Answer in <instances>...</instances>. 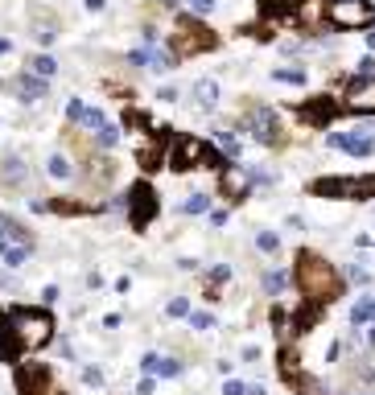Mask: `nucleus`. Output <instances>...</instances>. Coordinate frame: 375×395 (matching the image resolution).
Segmentation results:
<instances>
[{
  "mask_svg": "<svg viewBox=\"0 0 375 395\" xmlns=\"http://www.w3.org/2000/svg\"><path fill=\"white\" fill-rule=\"evenodd\" d=\"M297 289H301L314 305H330V301L339 297L343 280H339V272H334L322 256L301 251V256H297Z\"/></svg>",
  "mask_w": 375,
  "mask_h": 395,
  "instance_id": "obj_1",
  "label": "nucleus"
},
{
  "mask_svg": "<svg viewBox=\"0 0 375 395\" xmlns=\"http://www.w3.org/2000/svg\"><path fill=\"white\" fill-rule=\"evenodd\" d=\"M8 330H12V346H17V350H37V346L50 342L54 321H50L45 309H12Z\"/></svg>",
  "mask_w": 375,
  "mask_h": 395,
  "instance_id": "obj_2",
  "label": "nucleus"
},
{
  "mask_svg": "<svg viewBox=\"0 0 375 395\" xmlns=\"http://www.w3.org/2000/svg\"><path fill=\"white\" fill-rule=\"evenodd\" d=\"M215 45V33H206L194 16H178V29L169 37V54L173 58H190V54H202Z\"/></svg>",
  "mask_w": 375,
  "mask_h": 395,
  "instance_id": "obj_3",
  "label": "nucleus"
},
{
  "mask_svg": "<svg viewBox=\"0 0 375 395\" xmlns=\"http://www.w3.org/2000/svg\"><path fill=\"white\" fill-rule=\"evenodd\" d=\"M326 21L334 29H367L375 21V8L367 0H330L326 4Z\"/></svg>",
  "mask_w": 375,
  "mask_h": 395,
  "instance_id": "obj_4",
  "label": "nucleus"
},
{
  "mask_svg": "<svg viewBox=\"0 0 375 395\" xmlns=\"http://www.w3.org/2000/svg\"><path fill=\"white\" fill-rule=\"evenodd\" d=\"M318 198H375V177H322L314 181Z\"/></svg>",
  "mask_w": 375,
  "mask_h": 395,
  "instance_id": "obj_5",
  "label": "nucleus"
},
{
  "mask_svg": "<svg viewBox=\"0 0 375 395\" xmlns=\"http://www.w3.org/2000/svg\"><path fill=\"white\" fill-rule=\"evenodd\" d=\"M206 157H211V148H206L202 140L178 136V140L169 144V153H165V165L178 169V173H186V169H194V165H206Z\"/></svg>",
  "mask_w": 375,
  "mask_h": 395,
  "instance_id": "obj_6",
  "label": "nucleus"
},
{
  "mask_svg": "<svg viewBox=\"0 0 375 395\" xmlns=\"http://www.w3.org/2000/svg\"><path fill=\"white\" fill-rule=\"evenodd\" d=\"M153 214H157V194H153V185H149V181L132 185V190H128V223H132L136 231H144V227L153 223Z\"/></svg>",
  "mask_w": 375,
  "mask_h": 395,
  "instance_id": "obj_7",
  "label": "nucleus"
},
{
  "mask_svg": "<svg viewBox=\"0 0 375 395\" xmlns=\"http://www.w3.org/2000/svg\"><path fill=\"white\" fill-rule=\"evenodd\" d=\"M244 124L252 128V136L260 144H277L281 140V124H277V111L272 107H248L244 111Z\"/></svg>",
  "mask_w": 375,
  "mask_h": 395,
  "instance_id": "obj_8",
  "label": "nucleus"
},
{
  "mask_svg": "<svg viewBox=\"0 0 375 395\" xmlns=\"http://www.w3.org/2000/svg\"><path fill=\"white\" fill-rule=\"evenodd\" d=\"M330 144L343 148V153H351V157H372L375 153V128L363 124V128H355V132H330Z\"/></svg>",
  "mask_w": 375,
  "mask_h": 395,
  "instance_id": "obj_9",
  "label": "nucleus"
},
{
  "mask_svg": "<svg viewBox=\"0 0 375 395\" xmlns=\"http://www.w3.org/2000/svg\"><path fill=\"white\" fill-rule=\"evenodd\" d=\"M128 62H132V66H140V70H153V74L173 70V54H169V49H157V45H140V49H132V54H128Z\"/></svg>",
  "mask_w": 375,
  "mask_h": 395,
  "instance_id": "obj_10",
  "label": "nucleus"
},
{
  "mask_svg": "<svg viewBox=\"0 0 375 395\" xmlns=\"http://www.w3.org/2000/svg\"><path fill=\"white\" fill-rule=\"evenodd\" d=\"M17 387H21V395H45L50 392V371H45V363L21 367V371H17Z\"/></svg>",
  "mask_w": 375,
  "mask_h": 395,
  "instance_id": "obj_11",
  "label": "nucleus"
},
{
  "mask_svg": "<svg viewBox=\"0 0 375 395\" xmlns=\"http://www.w3.org/2000/svg\"><path fill=\"white\" fill-rule=\"evenodd\" d=\"M12 91H17L25 103H37V99H45V78H37L33 70H29V74H17V78H12Z\"/></svg>",
  "mask_w": 375,
  "mask_h": 395,
  "instance_id": "obj_12",
  "label": "nucleus"
},
{
  "mask_svg": "<svg viewBox=\"0 0 375 395\" xmlns=\"http://www.w3.org/2000/svg\"><path fill=\"white\" fill-rule=\"evenodd\" d=\"M8 247H33V239H29V231L21 223L0 218V251H8Z\"/></svg>",
  "mask_w": 375,
  "mask_h": 395,
  "instance_id": "obj_13",
  "label": "nucleus"
},
{
  "mask_svg": "<svg viewBox=\"0 0 375 395\" xmlns=\"http://www.w3.org/2000/svg\"><path fill=\"white\" fill-rule=\"evenodd\" d=\"M66 111H70V120H74V124H78V128H91V132H99V128H103V124H107V120H103V111H99V107H83V103H78V99H74V103H70V107H66Z\"/></svg>",
  "mask_w": 375,
  "mask_h": 395,
  "instance_id": "obj_14",
  "label": "nucleus"
},
{
  "mask_svg": "<svg viewBox=\"0 0 375 395\" xmlns=\"http://www.w3.org/2000/svg\"><path fill=\"white\" fill-rule=\"evenodd\" d=\"M194 103H198L202 111H211V107L219 103V82H215V78H198V82H194Z\"/></svg>",
  "mask_w": 375,
  "mask_h": 395,
  "instance_id": "obj_15",
  "label": "nucleus"
},
{
  "mask_svg": "<svg viewBox=\"0 0 375 395\" xmlns=\"http://www.w3.org/2000/svg\"><path fill=\"white\" fill-rule=\"evenodd\" d=\"M140 367H144L149 375H161V379H173V375L182 371V367H178L173 359H165V354H144V363H140Z\"/></svg>",
  "mask_w": 375,
  "mask_h": 395,
  "instance_id": "obj_16",
  "label": "nucleus"
},
{
  "mask_svg": "<svg viewBox=\"0 0 375 395\" xmlns=\"http://www.w3.org/2000/svg\"><path fill=\"white\" fill-rule=\"evenodd\" d=\"M219 190H223L227 198H244V194H248V177H244V169H227L223 181H219Z\"/></svg>",
  "mask_w": 375,
  "mask_h": 395,
  "instance_id": "obj_17",
  "label": "nucleus"
},
{
  "mask_svg": "<svg viewBox=\"0 0 375 395\" xmlns=\"http://www.w3.org/2000/svg\"><path fill=\"white\" fill-rule=\"evenodd\" d=\"M322 16H326V4H322V0H297V21H301V25L314 29Z\"/></svg>",
  "mask_w": 375,
  "mask_h": 395,
  "instance_id": "obj_18",
  "label": "nucleus"
},
{
  "mask_svg": "<svg viewBox=\"0 0 375 395\" xmlns=\"http://www.w3.org/2000/svg\"><path fill=\"white\" fill-rule=\"evenodd\" d=\"M301 115H306L310 124H326V120L334 115V103H330V99H318V103H310V107H301Z\"/></svg>",
  "mask_w": 375,
  "mask_h": 395,
  "instance_id": "obj_19",
  "label": "nucleus"
},
{
  "mask_svg": "<svg viewBox=\"0 0 375 395\" xmlns=\"http://www.w3.org/2000/svg\"><path fill=\"white\" fill-rule=\"evenodd\" d=\"M29 70H33L37 78H54V74H58V62H54L50 54H37V58H29Z\"/></svg>",
  "mask_w": 375,
  "mask_h": 395,
  "instance_id": "obj_20",
  "label": "nucleus"
},
{
  "mask_svg": "<svg viewBox=\"0 0 375 395\" xmlns=\"http://www.w3.org/2000/svg\"><path fill=\"white\" fill-rule=\"evenodd\" d=\"M351 321H355V326H375V301L372 297H363V301L351 309Z\"/></svg>",
  "mask_w": 375,
  "mask_h": 395,
  "instance_id": "obj_21",
  "label": "nucleus"
},
{
  "mask_svg": "<svg viewBox=\"0 0 375 395\" xmlns=\"http://www.w3.org/2000/svg\"><path fill=\"white\" fill-rule=\"evenodd\" d=\"M45 169H50V177H58V181H66V177H70V173H74V165H70V161H66V157H62V153H54V157H50V165H45Z\"/></svg>",
  "mask_w": 375,
  "mask_h": 395,
  "instance_id": "obj_22",
  "label": "nucleus"
},
{
  "mask_svg": "<svg viewBox=\"0 0 375 395\" xmlns=\"http://www.w3.org/2000/svg\"><path fill=\"white\" fill-rule=\"evenodd\" d=\"M0 177H4L8 185H21V181H25V165H21V161L12 157V161H4V169H0Z\"/></svg>",
  "mask_w": 375,
  "mask_h": 395,
  "instance_id": "obj_23",
  "label": "nucleus"
},
{
  "mask_svg": "<svg viewBox=\"0 0 375 395\" xmlns=\"http://www.w3.org/2000/svg\"><path fill=\"white\" fill-rule=\"evenodd\" d=\"M182 210H186V214H202V210H211V194H190V198L182 202Z\"/></svg>",
  "mask_w": 375,
  "mask_h": 395,
  "instance_id": "obj_24",
  "label": "nucleus"
},
{
  "mask_svg": "<svg viewBox=\"0 0 375 395\" xmlns=\"http://www.w3.org/2000/svg\"><path fill=\"white\" fill-rule=\"evenodd\" d=\"M211 136H215V140H219V148H223V153H227V157H235V153H239V140H235V136H231V132H227V128H219V132H211Z\"/></svg>",
  "mask_w": 375,
  "mask_h": 395,
  "instance_id": "obj_25",
  "label": "nucleus"
},
{
  "mask_svg": "<svg viewBox=\"0 0 375 395\" xmlns=\"http://www.w3.org/2000/svg\"><path fill=\"white\" fill-rule=\"evenodd\" d=\"M272 78H277V82H293V87H301V82H306V70H289V66H281V70H272Z\"/></svg>",
  "mask_w": 375,
  "mask_h": 395,
  "instance_id": "obj_26",
  "label": "nucleus"
},
{
  "mask_svg": "<svg viewBox=\"0 0 375 395\" xmlns=\"http://www.w3.org/2000/svg\"><path fill=\"white\" fill-rule=\"evenodd\" d=\"M33 37H37V41H41V45H50V41H54V37H58V29H54V25H50V21H37V25H33Z\"/></svg>",
  "mask_w": 375,
  "mask_h": 395,
  "instance_id": "obj_27",
  "label": "nucleus"
},
{
  "mask_svg": "<svg viewBox=\"0 0 375 395\" xmlns=\"http://www.w3.org/2000/svg\"><path fill=\"white\" fill-rule=\"evenodd\" d=\"M95 136H99V144H103V148H111V144L120 140V128H116V124H103V128H99Z\"/></svg>",
  "mask_w": 375,
  "mask_h": 395,
  "instance_id": "obj_28",
  "label": "nucleus"
},
{
  "mask_svg": "<svg viewBox=\"0 0 375 395\" xmlns=\"http://www.w3.org/2000/svg\"><path fill=\"white\" fill-rule=\"evenodd\" d=\"M256 247H260V251H268V256H272V251H277V247H281V239H277V235H272V231H260V235H256Z\"/></svg>",
  "mask_w": 375,
  "mask_h": 395,
  "instance_id": "obj_29",
  "label": "nucleus"
},
{
  "mask_svg": "<svg viewBox=\"0 0 375 395\" xmlns=\"http://www.w3.org/2000/svg\"><path fill=\"white\" fill-rule=\"evenodd\" d=\"M281 289H285V272H264V293H272V297H277Z\"/></svg>",
  "mask_w": 375,
  "mask_h": 395,
  "instance_id": "obj_30",
  "label": "nucleus"
},
{
  "mask_svg": "<svg viewBox=\"0 0 375 395\" xmlns=\"http://www.w3.org/2000/svg\"><path fill=\"white\" fill-rule=\"evenodd\" d=\"M25 256H29V247H8V251H4V264L17 268V264H25Z\"/></svg>",
  "mask_w": 375,
  "mask_h": 395,
  "instance_id": "obj_31",
  "label": "nucleus"
},
{
  "mask_svg": "<svg viewBox=\"0 0 375 395\" xmlns=\"http://www.w3.org/2000/svg\"><path fill=\"white\" fill-rule=\"evenodd\" d=\"M169 317H190V301H186V297L169 301Z\"/></svg>",
  "mask_w": 375,
  "mask_h": 395,
  "instance_id": "obj_32",
  "label": "nucleus"
},
{
  "mask_svg": "<svg viewBox=\"0 0 375 395\" xmlns=\"http://www.w3.org/2000/svg\"><path fill=\"white\" fill-rule=\"evenodd\" d=\"M186 4H190V12H198V16H202V12H215V4H219V0H186Z\"/></svg>",
  "mask_w": 375,
  "mask_h": 395,
  "instance_id": "obj_33",
  "label": "nucleus"
},
{
  "mask_svg": "<svg viewBox=\"0 0 375 395\" xmlns=\"http://www.w3.org/2000/svg\"><path fill=\"white\" fill-rule=\"evenodd\" d=\"M4 326H8V317L0 313V350H4V354H17V346H12V338H4Z\"/></svg>",
  "mask_w": 375,
  "mask_h": 395,
  "instance_id": "obj_34",
  "label": "nucleus"
},
{
  "mask_svg": "<svg viewBox=\"0 0 375 395\" xmlns=\"http://www.w3.org/2000/svg\"><path fill=\"white\" fill-rule=\"evenodd\" d=\"M190 321H194V330H215V321H211V313H194Z\"/></svg>",
  "mask_w": 375,
  "mask_h": 395,
  "instance_id": "obj_35",
  "label": "nucleus"
},
{
  "mask_svg": "<svg viewBox=\"0 0 375 395\" xmlns=\"http://www.w3.org/2000/svg\"><path fill=\"white\" fill-rule=\"evenodd\" d=\"M223 395H248V387L235 383V379H227V383H223Z\"/></svg>",
  "mask_w": 375,
  "mask_h": 395,
  "instance_id": "obj_36",
  "label": "nucleus"
},
{
  "mask_svg": "<svg viewBox=\"0 0 375 395\" xmlns=\"http://www.w3.org/2000/svg\"><path fill=\"white\" fill-rule=\"evenodd\" d=\"M157 99H165V103H178V87H161V95Z\"/></svg>",
  "mask_w": 375,
  "mask_h": 395,
  "instance_id": "obj_37",
  "label": "nucleus"
},
{
  "mask_svg": "<svg viewBox=\"0 0 375 395\" xmlns=\"http://www.w3.org/2000/svg\"><path fill=\"white\" fill-rule=\"evenodd\" d=\"M83 383H91V387H99V371H95V367H87V371H83Z\"/></svg>",
  "mask_w": 375,
  "mask_h": 395,
  "instance_id": "obj_38",
  "label": "nucleus"
},
{
  "mask_svg": "<svg viewBox=\"0 0 375 395\" xmlns=\"http://www.w3.org/2000/svg\"><path fill=\"white\" fill-rule=\"evenodd\" d=\"M83 4H87V8H91V12H99V8H103V4H107V0H83Z\"/></svg>",
  "mask_w": 375,
  "mask_h": 395,
  "instance_id": "obj_39",
  "label": "nucleus"
},
{
  "mask_svg": "<svg viewBox=\"0 0 375 395\" xmlns=\"http://www.w3.org/2000/svg\"><path fill=\"white\" fill-rule=\"evenodd\" d=\"M153 4H157V8H178L182 0H153Z\"/></svg>",
  "mask_w": 375,
  "mask_h": 395,
  "instance_id": "obj_40",
  "label": "nucleus"
},
{
  "mask_svg": "<svg viewBox=\"0 0 375 395\" xmlns=\"http://www.w3.org/2000/svg\"><path fill=\"white\" fill-rule=\"evenodd\" d=\"M8 49H12V41H4V37H0V54H8Z\"/></svg>",
  "mask_w": 375,
  "mask_h": 395,
  "instance_id": "obj_41",
  "label": "nucleus"
},
{
  "mask_svg": "<svg viewBox=\"0 0 375 395\" xmlns=\"http://www.w3.org/2000/svg\"><path fill=\"white\" fill-rule=\"evenodd\" d=\"M367 342H372V346H375V326H372V334H367Z\"/></svg>",
  "mask_w": 375,
  "mask_h": 395,
  "instance_id": "obj_42",
  "label": "nucleus"
}]
</instances>
